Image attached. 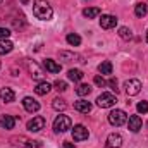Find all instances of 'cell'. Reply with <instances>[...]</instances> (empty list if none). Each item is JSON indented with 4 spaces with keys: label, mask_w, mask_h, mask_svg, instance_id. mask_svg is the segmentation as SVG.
I'll list each match as a JSON object with an SVG mask.
<instances>
[{
    "label": "cell",
    "mask_w": 148,
    "mask_h": 148,
    "mask_svg": "<svg viewBox=\"0 0 148 148\" xmlns=\"http://www.w3.org/2000/svg\"><path fill=\"white\" fill-rule=\"evenodd\" d=\"M33 14L41 21H50L53 16V10L47 0H35L33 2Z\"/></svg>",
    "instance_id": "6da1fadb"
},
{
    "label": "cell",
    "mask_w": 148,
    "mask_h": 148,
    "mask_svg": "<svg viewBox=\"0 0 148 148\" xmlns=\"http://www.w3.org/2000/svg\"><path fill=\"white\" fill-rule=\"evenodd\" d=\"M71 126H73V121L67 115H57L53 121V131L55 133H66L71 129Z\"/></svg>",
    "instance_id": "7a4b0ae2"
},
{
    "label": "cell",
    "mask_w": 148,
    "mask_h": 148,
    "mask_svg": "<svg viewBox=\"0 0 148 148\" xmlns=\"http://www.w3.org/2000/svg\"><path fill=\"white\" fill-rule=\"evenodd\" d=\"M109 122H110L112 126L119 127V126H122V124L127 122V115H126V112L124 110L115 109V110H112L110 114H109Z\"/></svg>",
    "instance_id": "3957f363"
},
{
    "label": "cell",
    "mask_w": 148,
    "mask_h": 148,
    "mask_svg": "<svg viewBox=\"0 0 148 148\" xmlns=\"http://www.w3.org/2000/svg\"><path fill=\"white\" fill-rule=\"evenodd\" d=\"M117 103V98L112 95V93H102L98 98H97V105L100 109H110Z\"/></svg>",
    "instance_id": "277c9868"
},
{
    "label": "cell",
    "mask_w": 148,
    "mask_h": 148,
    "mask_svg": "<svg viewBox=\"0 0 148 148\" xmlns=\"http://www.w3.org/2000/svg\"><path fill=\"white\" fill-rule=\"evenodd\" d=\"M124 88H126V93L129 97H134L141 91V81L140 79H129L124 83Z\"/></svg>",
    "instance_id": "5b68a950"
},
{
    "label": "cell",
    "mask_w": 148,
    "mask_h": 148,
    "mask_svg": "<svg viewBox=\"0 0 148 148\" xmlns=\"http://www.w3.org/2000/svg\"><path fill=\"white\" fill-rule=\"evenodd\" d=\"M45 124H47L45 117H41V115H36V117H33V119L28 122V129H29L31 133H38V131H41V129L45 127Z\"/></svg>",
    "instance_id": "8992f818"
},
{
    "label": "cell",
    "mask_w": 148,
    "mask_h": 148,
    "mask_svg": "<svg viewBox=\"0 0 148 148\" xmlns=\"http://www.w3.org/2000/svg\"><path fill=\"white\" fill-rule=\"evenodd\" d=\"M88 136H90V133H88V129H86L83 124L74 126V129H73V140H74V141H83V140H88Z\"/></svg>",
    "instance_id": "52a82bcc"
},
{
    "label": "cell",
    "mask_w": 148,
    "mask_h": 148,
    "mask_svg": "<svg viewBox=\"0 0 148 148\" xmlns=\"http://www.w3.org/2000/svg\"><path fill=\"white\" fill-rule=\"evenodd\" d=\"M59 57L64 60V62H84L83 57L79 53H74V52H67V50H62L59 52Z\"/></svg>",
    "instance_id": "ba28073f"
},
{
    "label": "cell",
    "mask_w": 148,
    "mask_h": 148,
    "mask_svg": "<svg viewBox=\"0 0 148 148\" xmlns=\"http://www.w3.org/2000/svg\"><path fill=\"white\" fill-rule=\"evenodd\" d=\"M115 24H117V17L115 16H110V14H105L100 19V26L103 29H112V28H115Z\"/></svg>",
    "instance_id": "9c48e42d"
},
{
    "label": "cell",
    "mask_w": 148,
    "mask_h": 148,
    "mask_svg": "<svg viewBox=\"0 0 148 148\" xmlns=\"http://www.w3.org/2000/svg\"><path fill=\"white\" fill-rule=\"evenodd\" d=\"M26 67H28V71L31 74V77H35V79H41L43 77V71H41V67L38 64L31 62V60H26Z\"/></svg>",
    "instance_id": "30bf717a"
},
{
    "label": "cell",
    "mask_w": 148,
    "mask_h": 148,
    "mask_svg": "<svg viewBox=\"0 0 148 148\" xmlns=\"http://www.w3.org/2000/svg\"><path fill=\"white\" fill-rule=\"evenodd\" d=\"M141 126H143V121H141V117H140V115H131V117H129L127 127H129V131H131V133H138V131L141 129Z\"/></svg>",
    "instance_id": "8fae6325"
},
{
    "label": "cell",
    "mask_w": 148,
    "mask_h": 148,
    "mask_svg": "<svg viewBox=\"0 0 148 148\" xmlns=\"http://www.w3.org/2000/svg\"><path fill=\"white\" fill-rule=\"evenodd\" d=\"M107 147L109 148H121L122 147V136L119 133H110L107 138Z\"/></svg>",
    "instance_id": "7c38bea8"
},
{
    "label": "cell",
    "mask_w": 148,
    "mask_h": 148,
    "mask_svg": "<svg viewBox=\"0 0 148 148\" xmlns=\"http://www.w3.org/2000/svg\"><path fill=\"white\" fill-rule=\"evenodd\" d=\"M23 107L28 112H38L40 110V103H38L35 98H31V97H26V98L23 100Z\"/></svg>",
    "instance_id": "4fadbf2b"
},
{
    "label": "cell",
    "mask_w": 148,
    "mask_h": 148,
    "mask_svg": "<svg viewBox=\"0 0 148 148\" xmlns=\"http://www.w3.org/2000/svg\"><path fill=\"white\" fill-rule=\"evenodd\" d=\"M0 98H2L3 102L10 103V102L16 100V93H14L10 88H0Z\"/></svg>",
    "instance_id": "5bb4252c"
},
{
    "label": "cell",
    "mask_w": 148,
    "mask_h": 148,
    "mask_svg": "<svg viewBox=\"0 0 148 148\" xmlns=\"http://www.w3.org/2000/svg\"><path fill=\"white\" fill-rule=\"evenodd\" d=\"M14 48V43L9 40V38H3L0 40V55H5V53H10Z\"/></svg>",
    "instance_id": "9a60e30c"
},
{
    "label": "cell",
    "mask_w": 148,
    "mask_h": 148,
    "mask_svg": "<svg viewBox=\"0 0 148 148\" xmlns=\"http://www.w3.org/2000/svg\"><path fill=\"white\" fill-rule=\"evenodd\" d=\"M43 66H45V69L48 71V73H60V64H57L55 60H52V59H45L43 60Z\"/></svg>",
    "instance_id": "2e32d148"
},
{
    "label": "cell",
    "mask_w": 148,
    "mask_h": 148,
    "mask_svg": "<svg viewBox=\"0 0 148 148\" xmlns=\"http://www.w3.org/2000/svg\"><path fill=\"white\" fill-rule=\"evenodd\" d=\"M74 109L77 112H81V114H88L91 110V103L86 102V100H77V102H74Z\"/></svg>",
    "instance_id": "e0dca14e"
},
{
    "label": "cell",
    "mask_w": 148,
    "mask_h": 148,
    "mask_svg": "<svg viewBox=\"0 0 148 148\" xmlns=\"http://www.w3.org/2000/svg\"><path fill=\"white\" fill-rule=\"evenodd\" d=\"M0 126H2L3 129H14V126H16V119H14L12 115H3V117L0 119Z\"/></svg>",
    "instance_id": "ac0fdd59"
},
{
    "label": "cell",
    "mask_w": 148,
    "mask_h": 148,
    "mask_svg": "<svg viewBox=\"0 0 148 148\" xmlns=\"http://www.w3.org/2000/svg\"><path fill=\"white\" fill-rule=\"evenodd\" d=\"M50 90H52V84H50V83H47V81H41V83H38V84H36L35 93H36V95H47Z\"/></svg>",
    "instance_id": "d6986e66"
},
{
    "label": "cell",
    "mask_w": 148,
    "mask_h": 148,
    "mask_svg": "<svg viewBox=\"0 0 148 148\" xmlns=\"http://www.w3.org/2000/svg\"><path fill=\"white\" fill-rule=\"evenodd\" d=\"M98 14H100V9H98V7H86V9L83 10V16L88 17V19H95Z\"/></svg>",
    "instance_id": "ffe728a7"
},
{
    "label": "cell",
    "mask_w": 148,
    "mask_h": 148,
    "mask_svg": "<svg viewBox=\"0 0 148 148\" xmlns=\"http://www.w3.org/2000/svg\"><path fill=\"white\" fill-rule=\"evenodd\" d=\"M67 76H69V79L71 81H74V83H77V81H81L83 79V71H79V69H71L69 73H67Z\"/></svg>",
    "instance_id": "44dd1931"
},
{
    "label": "cell",
    "mask_w": 148,
    "mask_h": 148,
    "mask_svg": "<svg viewBox=\"0 0 148 148\" xmlns=\"http://www.w3.org/2000/svg\"><path fill=\"white\" fill-rule=\"evenodd\" d=\"M76 93H77L79 97H86V95L91 93V86H90V84H79V86L76 88Z\"/></svg>",
    "instance_id": "7402d4cb"
},
{
    "label": "cell",
    "mask_w": 148,
    "mask_h": 148,
    "mask_svg": "<svg viewBox=\"0 0 148 148\" xmlns=\"http://www.w3.org/2000/svg\"><path fill=\"white\" fill-rule=\"evenodd\" d=\"M67 43L69 45H73V47H77V45H81V36L79 35H76V33H71V35H67Z\"/></svg>",
    "instance_id": "603a6c76"
},
{
    "label": "cell",
    "mask_w": 148,
    "mask_h": 148,
    "mask_svg": "<svg viewBox=\"0 0 148 148\" xmlns=\"http://www.w3.org/2000/svg\"><path fill=\"white\" fill-rule=\"evenodd\" d=\"M98 71L102 74H112V64L109 60H105V62H102L100 66H98Z\"/></svg>",
    "instance_id": "cb8c5ba5"
},
{
    "label": "cell",
    "mask_w": 148,
    "mask_h": 148,
    "mask_svg": "<svg viewBox=\"0 0 148 148\" xmlns=\"http://www.w3.org/2000/svg\"><path fill=\"white\" fill-rule=\"evenodd\" d=\"M52 107L55 109V110H66V107H67V103L62 100V98H55L53 102H52Z\"/></svg>",
    "instance_id": "d4e9b609"
},
{
    "label": "cell",
    "mask_w": 148,
    "mask_h": 148,
    "mask_svg": "<svg viewBox=\"0 0 148 148\" xmlns=\"http://www.w3.org/2000/svg\"><path fill=\"white\" fill-rule=\"evenodd\" d=\"M119 36L122 38V40H131V38H133V33H131L129 28L122 26V28H119Z\"/></svg>",
    "instance_id": "484cf974"
},
{
    "label": "cell",
    "mask_w": 148,
    "mask_h": 148,
    "mask_svg": "<svg viewBox=\"0 0 148 148\" xmlns=\"http://www.w3.org/2000/svg\"><path fill=\"white\" fill-rule=\"evenodd\" d=\"M134 14H136L138 17H145V16H147V5H145V3H138V5L134 7Z\"/></svg>",
    "instance_id": "4316f807"
},
{
    "label": "cell",
    "mask_w": 148,
    "mask_h": 148,
    "mask_svg": "<svg viewBox=\"0 0 148 148\" xmlns=\"http://www.w3.org/2000/svg\"><path fill=\"white\" fill-rule=\"evenodd\" d=\"M53 86H55V90H57V91H66V90H67V83H66V81H60V79H59V81H55V83H53Z\"/></svg>",
    "instance_id": "83f0119b"
},
{
    "label": "cell",
    "mask_w": 148,
    "mask_h": 148,
    "mask_svg": "<svg viewBox=\"0 0 148 148\" xmlns=\"http://www.w3.org/2000/svg\"><path fill=\"white\" fill-rule=\"evenodd\" d=\"M136 109H138L140 114H147V112H148V102H145V100H143V102H140Z\"/></svg>",
    "instance_id": "f1b7e54d"
},
{
    "label": "cell",
    "mask_w": 148,
    "mask_h": 148,
    "mask_svg": "<svg viewBox=\"0 0 148 148\" xmlns=\"http://www.w3.org/2000/svg\"><path fill=\"white\" fill-rule=\"evenodd\" d=\"M10 36V31L7 29V28H0V40H3V38H9Z\"/></svg>",
    "instance_id": "f546056e"
},
{
    "label": "cell",
    "mask_w": 148,
    "mask_h": 148,
    "mask_svg": "<svg viewBox=\"0 0 148 148\" xmlns=\"http://www.w3.org/2000/svg\"><path fill=\"white\" fill-rule=\"evenodd\" d=\"M95 84H97V86H105L107 83H105V79H103L102 76H95Z\"/></svg>",
    "instance_id": "4dcf8cb0"
},
{
    "label": "cell",
    "mask_w": 148,
    "mask_h": 148,
    "mask_svg": "<svg viewBox=\"0 0 148 148\" xmlns=\"http://www.w3.org/2000/svg\"><path fill=\"white\" fill-rule=\"evenodd\" d=\"M109 86H110L115 93L119 91V88H117V79H115V77H110V81H109Z\"/></svg>",
    "instance_id": "1f68e13d"
},
{
    "label": "cell",
    "mask_w": 148,
    "mask_h": 148,
    "mask_svg": "<svg viewBox=\"0 0 148 148\" xmlns=\"http://www.w3.org/2000/svg\"><path fill=\"white\" fill-rule=\"evenodd\" d=\"M64 148H76L73 145V143H69V141H66V143H64Z\"/></svg>",
    "instance_id": "d6a6232c"
},
{
    "label": "cell",
    "mask_w": 148,
    "mask_h": 148,
    "mask_svg": "<svg viewBox=\"0 0 148 148\" xmlns=\"http://www.w3.org/2000/svg\"><path fill=\"white\" fill-rule=\"evenodd\" d=\"M28 2H29V0H21V3H23V5H28Z\"/></svg>",
    "instance_id": "836d02e7"
},
{
    "label": "cell",
    "mask_w": 148,
    "mask_h": 148,
    "mask_svg": "<svg viewBox=\"0 0 148 148\" xmlns=\"http://www.w3.org/2000/svg\"><path fill=\"white\" fill-rule=\"evenodd\" d=\"M147 41H148V31H147Z\"/></svg>",
    "instance_id": "e575fe53"
}]
</instances>
